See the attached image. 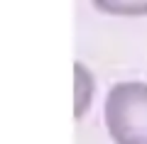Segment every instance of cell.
I'll use <instances>...</instances> for the list:
<instances>
[{
  "instance_id": "cell-2",
  "label": "cell",
  "mask_w": 147,
  "mask_h": 144,
  "mask_svg": "<svg viewBox=\"0 0 147 144\" xmlns=\"http://www.w3.org/2000/svg\"><path fill=\"white\" fill-rule=\"evenodd\" d=\"M93 90H96V81L93 73L84 66L81 61L74 64V117L79 120L86 115V110L93 103Z\"/></svg>"
},
{
  "instance_id": "cell-3",
  "label": "cell",
  "mask_w": 147,
  "mask_h": 144,
  "mask_svg": "<svg viewBox=\"0 0 147 144\" xmlns=\"http://www.w3.org/2000/svg\"><path fill=\"white\" fill-rule=\"evenodd\" d=\"M96 10L118 17H140L147 15V0H91Z\"/></svg>"
},
{
  "instance_id": "cell-1",
  "label": "cell",
  "mask_w": 147,
  "mask_h": 144,
  "mask_svg": "<svg viewBox=\"0 0 147 144\" xmlns=\"http://www.w3.org/2000/svg\"><path fill=\"white\" fill-rule=\"evenodd\" d=\"M103 120L115 144H147V83H115L105 95Z\"/></svg>"
}]
</instances>
